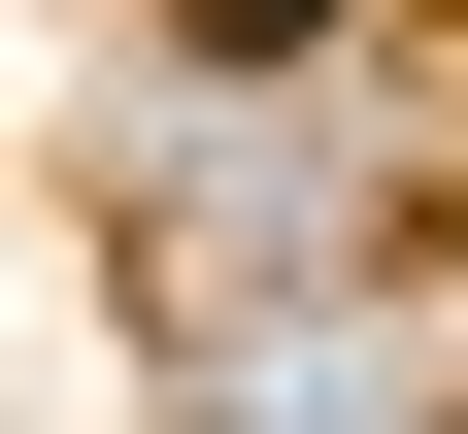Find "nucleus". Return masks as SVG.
Returning <instances> with one entry per match:
<instances>
[{
  "instance_id": "nucleus-1",
  "label": "nucleus",
  "mask_w": 468,
  "mask_h": 434,
  "mask_svg": "<svg viewBox=\"0 0 468 434\" xmlns=\"http://www.w3.org/2000/svg\"><path fill=\"white\" fill-rule=\"evenodd\" d=\"M368 234H401V134L368 101H201V134L134 167V301L167 334H268V301H335Z\"/></svg>"
},
{
  "instance_id": "nucleus-2",
  "label": "nucleus",
  "mask_w": 468,
  "mask_h": 434,
  "mask_svg": "<svg viewBox=\"0 0 468 434\" xmlns=\"http://www.w3.org/2000/svg\"><path fill=\"white\" fill-rule=\"evenodd\" d=\"M201 434H468V301H268V334H201Z\"/></svg>"
}]
</instances>
